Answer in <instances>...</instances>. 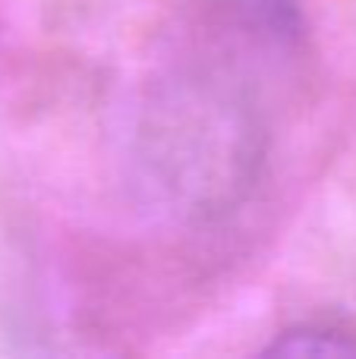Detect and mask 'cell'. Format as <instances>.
I'll return each instance as SVG.
<instances>
[{"label": "cell", "mask_w": 356, "mask_h": 359, "mask_svg": "<svg viewBox=\"0 0 356 359\" xmlns=\"http://www.w3.org/2000/svg\"><path fill=\"white\" fill-rule=\"evenodd\" d=\"M271 353H315V356H356V331L338 322H303L275 337Z\"/></svg>", "instance_id": "6da1fadb"}, {"label": "cell", "mask_w": 356, "mask_h": 359, "mask_svg": "<svg viewBox=\"0 0 356 359\" xmlns=\"http://www.w3.org/2000/svg\"><path fill=\"white\" fill-rule=\"evenodd\" d=\"M237 22L271 41H294L300 35L296 0H221Z\"/></svg>", "instance_id": "7a4b0ae2"}]
</instances>
